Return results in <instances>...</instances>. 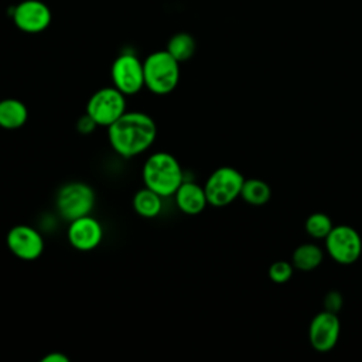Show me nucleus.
Instances as JSON below:
<instances>
[{
	"label": "nucleus",
	"instance_id": "nucleus-15",
	"mask_svg": "<svg viewBox=\"0 0 362 362\" xmlns=\"http://www.w3.org/2000/svg\"><path fill=\"white\" fill-rule=\"evenodd\" d=\"M133 208L143 218H156L163 209V197L156 191L144 187L133 197Z\"/></svg>",
	"mask_w": 362,
	"mask_h": 362
},
{
	"label": "nucleus",
	"instance_id": "nucleus-18",
	"mask_svg": "<svg viewBox=\"0 0 362 362\" xmlns=\"http://www.w3.org/2000/svg\"><path fill=\"white\" fill-rule=\"evenodd\" d=\"M195 40L188 33H177L167 42V51L178 62L188 61L195 52Z\"/></svg>",
	"mask_w": 362,
	"mask_h": 362
},
{
	"label": "nucleus",
	"instance_id": "nucleus-19",
	"mask_svg": "<svg viewBox=\"0 0 362 362\" xmlns=\"http://www.w3.org/2000/svg\"><path fill=\"white\" fill-rule=\"evenodd\" d=\"M332 228L331 218L322 212H314L305 221V232L314 239H325Z\"/></svg>",
	"mask_w": 362,
	"mask_h": 362
},
{
	"label": "nucleus",
	"instance_id": "nucleus-23",
	"mask_svg": "<svg viewBox=\"0 0 362 362\" xmlns=\"http://www.w3.org/2000/svg\"><path fill=\"white\" fill-rule=\"evenodd\" d=\"M68 361H69L68 356L64 355L62 352H58V351H54V352H51V354H47V355L41 359V362H68Z\"/></svg>",
	"mask_w": 362,
	"mask_h": 362
},
{
	"label": "nucleus",
	"instance_id": "nucleus-8",
	"mask_svg": "<svg viewBox=\"0 0 362 362\" xmlns=\"http://www.w3.org/2000/svg\"><path fill=\"white\" fill-rule=\"evenodd\" d=\"M325 246L328 255L339 264H352L362 253V239L348 225L334 226L325 238Z\"/></svg>",
	"mask_w": 362,
	"mask_h": 362
},
{
	"label": "nucleus",
	"instance_id": "nucleus-13",
	"mask_svg": "<svg viewBox=\"0 0 362 362\" xmlns=\"http://www.w3.org/2000/svg\"><path fill=\"white\" fill-rule=\"evenodd\" d=\"M173 197L175 198L178 209L187 215H198L208 205L204 187L194 181L184 180Z\"/></svg>",
	"mask_w": 362,
	"mask_h": 362
},
{
	"label": "nucleus",
	"instance_id": "nucleus-17",
	"mask_svg": "<svg viewBox=\"0 0 362 362\" xmlns=\"http://www.w3.org/2000/svg\"><path fill=\"white\" fill-rule=\"evenodd\" d=\"M240 197L250 205L260 206L269 202L272 197V189L267 182L259 178H249L243 181Z\"/></svg>",
	"mask_w": 362,
	"mask_h": 362
},
{
	"label": "nucleus",
	"instance_id": "nucleus-14",
	"mask_svg": "<svg viewBox=\"0 0 362 362\" xmlns=\"http://www.w3.org/2000/svg\"><path fill=\"white\" fill-rule=\"evenodd\" d=\"M28 119V109L24 102L16 98H6L0 100V127L6 130H16L25 124Z\"/></svg>",
	"mask_w": 362,
	"mask_h": 362
},
{
	"label": "nucleus",
	"instance_id": "nucleus-5",
	"mask_svg": "<svg viewBox=\"0 0 362 362\" xmlns=\"http://www.w3.org/2000/svg\"><path fill=\"white\" fill-rule=\"evenodd\" d=\"M243 181V175L233 167L225 165L214 170L204 185L208 204L216 208L232 204L240 197Z\"/></svg>",
	"mask_w": 362,
	"mask_h": 362
},
{
	"label": "nucleus",
	"instance_id": "nucleus-11",
	"mask_svg": "<svg viewBox=\"0 0 362 362\" xmlns=\"http://www.w3.org/2000/svg\"><path fill=\"white\" fill-rule=\"evenodd\" d=\"M341 332V322L335 313L331 311H321L310 322L308 328V338L311 346L318 352H328L331 351L339 338Z\"/></svg>",
	"mask_w": 362,
	"mask_h": 362
},
{
	"label": "nucleus",
	"instance_id": "nucleus-16",
	"mask_svg": "<svg viewBox=\"0 0 362 362\" xmlns=\"http://www.w3.org/2000/svg\"><path fill=\"white\" fill-rule=\"evenodd\" d=\"M322 259H324L322 250L314 243H303L297 246L291 256L293 266L303 272L314 270L321 264Z\"/></svg>",
	"mask_w": 362,
	"mask_h": 362
},
{
	"label": "nucleus",
	"instance_id": "nucleus-21",
	"mask_svg": "<svg viewBox=\"0 0 362 362\" xmlns=\"http://www.w3.org/2000/svg\"><path fill=\"white\" fill-rule=\"evenodd\" d=\"M324 305H325V310L327 311H331V313H335L341 310L342 307V296L339 291H329L327 293L325 298H324Z\"/></svg>",
	"mask_w": 362,
	"mask_h": 362
},
{
	"label": "nucleus",
	"instance_id": "nucleus-10",
	"mask_svg": "<svg viewBox=\"0 0 362 362\" xmlns=\"http://www.w3.org/2000/svg\"><path fill=\"white\" fill-rule=\"evenodd\" d=\"M8 250L21 260H35L44 252L42 235L33 226L16 225L6 236Z\"/></svg>",
	"mask_w": 362,
	"mask_h": 362
},
{
	"label": "nucleus",
	"instance_id": "nucleus-1",
	"mask_svg": "<svg viewBox=\"0 0 362 362\" xmlns=\"http://www.w3.org/2000/svg\"><path fill=\"white\" fill-rule=\"evenodd\" d=\"M157 137V124L144 112H124L107 127V140L116 154L132 158L148 150Z\"/></svg>",
	"mask_w": 362,
	"mask_h": 362
},
{
	"label": "nucleus",
	"instance_id": "nucleus-3",
	"mask_svg": "<svg viewBox=\"0 0 362 362\" xmlns=\"http://www.w3.org/2000/svg\"><path fill=\"white\" fill-rule=\"evenodd\" d=\"M144 88L154 95L171 93L180 81V62L167 49L148 54L143 61Z\"/></svg>",
	"mask_w": 362,
	"mask_h": 362
},
{
	"label": "nucleus",
	"instance_id": "nucleus-4",
	"mask_svg": "<svg viewBox=\"0 0 362 362\" xmlns=\"http://www.w3.org/2000/svg\"><path fill=\"white\" fill-rule=\"evenodd\" d=\"M96 202L95 191L90 185L82 181H71L64 184L55 198L58 214L69 221L89 215Z\"/></svg>",
	"mask_w": 362,
	"mask_h": 362
},
{
	"label": "nucleus",
	"instance_id": "nucleus-22",
	"mask_svg": "<svg viewBox=\"0 0 362 362\" xmlns=\"http://www.w3.org/2000/svg\"><path fill=\"white\" fill-rule=\"evenodd\" d=\"M96 126H98L96 122H95L88 113H85L83 116H81V117L78 119V122H76V129H78V132L82 133V134H89V133H92Z\"/></svg>",
	"mask_w": 362,
	"mask_h": 362
},
{
	"label": "nucleus",
	"instance_id": "nucleus-12",
	"mask_svg": "<svg viewBox=\"0 0 362 362\" xmlns=\"http://www.w3.org/2000/svg\"><path fill=\"white\" fill-rule=\"evenodd\" d=\"M66 238L71 246L81 252H89L99 246L103 238V228L100 222L89 215L69 221Z\"/></svg>",
	"mask_w": 362,
	"mask_h": 362
},
{
	"label": "nucleus",
	"instance_id": "nucleus-2",
	"mask_svg": "<svg viewBox=\"0 0 362 362\" xmlns=\"http://www.w3.org/2000/svg\"><path fill=\"white\" fill-rule=\"evenodd\" d=\"M144 187L156 191L163 198L173 197L184 181V173L178 160L165 151L150 154L141 170Z\"/></svg>",
	"mask_w": 362,
	"mask_h": 362
},
{
	"label": "nucleus",
	"instance_id": "nucleus-7",
	"mask_svg": "<svg viewBox=\"0 0 362 362\" xmlns=\"http://www.w3.org/2000/svg\"><path fill=\"white\" fill-rule=\"evenodd\" d=\"M110 76L113 86L122 93L136 95L144 88L143 61L132 52H123L113 61Z\"/></svg>",
	"mask_w": 362,
	"mask_h": 362
},
{
	"label": "nucleus",
	"instance_id": "nucleus-9",
	"mask_svg": "<svg viewBox=\"0 0 362 362\" xmlns=\"http://www.w3.org/2000/svg\"><path fill=\"white\" fill-rule=\"evenodd\" d=\"M11 18L20 31L27 34H38L48 28L52 14L44 1L24 0L13 7Z\"/></svg>",
	"mask_w": 362,
	"mask_h": 362
},
{
	"label": "nucleus",
	"instance_id": "nucleus-20",
	"mask_svg": "<svg viewBox=\"0 0 362 362\" xmlns=\"http://www.w3.org/2000/svg\"><path fill=\"white\" fill-rule=\"evenodd\" d=\"M291 276H293V263L279 260L269 267V277L277 284L287 283L291 279Z\"/></svg>",
	"mask_w": 362,
	"mask_h": 362
},
{
	"label": "nucleus",
	"instance_id": "nucleus-6",
	"mask_svg": "<svg viewBox=\"0 0 362 362\" xmlns=\"http://www.w3.org/2000/svg\"><path fill=\"white\" fill-rule=\"evenodd\" d=\"M115 86L98 89L86 103V113L96 122L98 126L109 127L126 112V99Z\"/></svg>",
	"mask_w": 362,
	"mask_h": 362
}]
</instances>
